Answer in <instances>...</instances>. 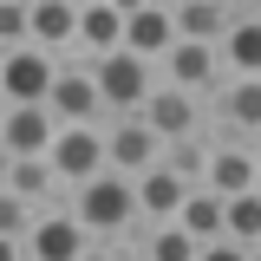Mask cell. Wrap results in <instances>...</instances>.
<instances>
[{
    "mask_svg": "<svg viewBox=\"0 0 261 261\" xmlns=\"http://www.w3.org/2000/svg\"><path fill=\"white\" fill-rule=\"evenodd\" d=\"M72 216L85 222V235L92 242H144L150 228H144V209H137V183L130 176H118V170H105L98 183H85V190H72Z\"/></svg>",
    "mask_w": 261,
    "mask_h": 261,
    "instance_id": "6da1fadb",
    "label": "cell"
},
{
    "mask_svg": "<svg viewBox=\"0 0 261 261\" xmlns=\"http://www.w3.org/2000/svg\"><path fill=\"white\" fill-rule=\"evenodd\" d=\"M92 79H98V92H105V118H111V124H118V118H144V105H150L157 85H163V72H157L150 59H137V53H111V59H98Z\"/></svg>",
    "mask_w": 261,
    "mask_h": 261,
    "instance_id": "7a4b0ae2",
    "label": "cell"
},
{
    "mask_svg": "<svg viewBox=\"0 0 261 261\" xmlns=\"http://www.w3.org/2000/svg\"><path fill=\"white\" fill-rule=\"evenodd\" d=\"M209 137L216 144H261V79H228L209 98Z\"/></svg>",
    "mask_w": 261,
    "mask_h": 261,
    "instance_id": "3957f363",
    "label": "cell"
},
{
    "mask_svg": "<svg viewBox=\"0 0 261 261\" xmlns=\"http://www.w3.org/2000/svg\"><path fill=\"white\" fill-rule=\"evenodd\" d=\"M27 255L33 261H85L92 255V235H85V222L72 216V196L39 209V222H33V235H27Z\"/></svg>",
    "mask_w": 261,
    "mask_h": 261,
    "instance_id": "277c9868",
    "label": "cell"
},
{
    "mask_svg": "<svg viewBox=\"0 0 261 261\" xmlns=\"http://www.w3.org/2000/svg\"><path fill=\"white\" fill-rule=\"evenodd\" d=\"M53 170H59V190H85L111 170V150H105V124H79V130H59L53 144Z\"/></svg>",
    "mask_w": 261,
    "mask_h": 261,
    "instance_id": "5b68a950",
    "label": "cell"
},
{
    "mask_svg": "<svg viewBox=\"0 0 261 261\" xmlns=\"http://www.w3.org/2000/svg\"><path fill=\"white\" fill-rule=\"evenodd\" d=\"M59 72H65V59L39 53V46H20V53L0 59V92H7V105H46Z\"/></svg>",
    "mask_w": 261,
    "mask_h": 261,
    "instance_id": "8992f818",
    "label": "cell"
},
{
    "mask_svg": "<svg viewBox=\"0 0 261 261\" xmlns=\"http://www.w3.org/2000/svg\"><path fill=\"white\" fill-rule=\"evenodd\" d=\"M124 20H130V7H118V0H85L79 7V53L65 65H98L111 53H124Z\"/></svg>",
    "mask_w": 261,
    "mask_h": 261,
    "instance_id": "52a82bcc",
    "label": "cell"
},
{
    "mask_svg": "<svg viewBox=\"0 0 261 261\" xmlns=\"http://www.w3.org/2000/svg\"><path fill=\"white\" fill-rule=\"evenodd\" d=\"M46 111L59 118V130L111 124V118H105V92H98L92 65H65V72H59V85H53V98H46Z\"/></svg>",
    "mask_w": 261,
    "mask_h": 261,
    "instance_id": "ba28073f",
    "label": "cell"
},
{
    "mask_svg": "<svg viewBox=\"0 0 261 261\" xmlns=\"http://www.w3.org/2000/svg\"><path fill=\"white\" fill-rule=\"evenodd\" d=\"M105 150H111V170L137 183V176H150V170L163 163V150H170V144H163L144 118H118V124H105Z\"/></svg>",
    "mask_w": 261,
    "mask_h": 261,
    "instance_id": "9c48e42d",
    "label": "cell"
},
{
    "mask_svg": "<svg viewBox=\"0 0 261 261\" xmlns=\"http://www.w3.org/2000/svg\"><path fill=\"white\" fill-rule=\"evenodd\" d=\"M53 144H59V118L46 105H7V118H0V150H7V163L53 157Z\"/></svg>",
    "mask_w": 261,
    "mask_h": 261,
    "instance_id": "30bf717a",
    "label": "cell"
},
{
    "mask_svg": "<svg viewBox=\"0 0 261 261\" xmlns=\"http://www.w3.org/2000/svg\"><path fill=\"white\" fill-rule=\"evenodd\" d=\"M163 85H176V92H196V98H216L228 85L222 72V46H190V39H176V53L157 65Z\"/></svg>",
    "mask_w": 261,
    "mask_h": 261,
    "instance_id": "8fae6325",
    "label": "cell"
},
{
    "mask_svg": "<svg viewBox=\"0 0 261 261\" xmlns=\"http://www.w3.org/2000/svg\"><path fill=\"white\" fill-rule=\"evenodd\" d=\"M144 124L157 130L163 144H183V137H202L209 130V105L196 92H176V85H157V98L144 105Z\"/></svg>",
    "mask_w": 261,
    "mask_h": 261,
    "instance_id": "7c38bea8",
    "label": "cell"
},
{
    "mask_svg": "<svg viewBox=\"0 0 261 261\" xmlns=\"http://www.w3.org/2000/svg\"><path fill=\"white\" fill-rule=\"evenodd\" d=\"M124 53L163 65L170 53H176V7H163V0H137L130 20H124Z\"/></svg>",
    "mask_w": 261,
    "mask_h": 261,
    "instance_id": "4fadbf2b",
    "label": "cell"
},
{
    "mask_svg": "<svg viewBox=\"0 0 261 261\" xmlns=\"http://www.w3.org/2000/svg\"><path fill=\"white\" fill-rule=\"evenodd\" d=\"M196 196V183H183L170 163H157L150 176H137V209H144V228H170L183 216V202Z\"/></svg>",
    "mask_w": 261,
    "mask_h": 261,
    "instance_id": "5bb4252c",
    "label": "cell"
},
{
    "mask_svg": "<svg viewBox=\"0 0 261 261\" xmlns=\"http://www.w3.org/2000/svg\"><path fill=\"white\" fill-rule=\"evenodd\" d=\"M261 176V150H248V144H216V157H209V183L202 190H216L222 202H235V196H248Z\"/></svg>",
    "mask_w": 261,
    "mask_h": 261,
    "instance_id": "9a60e30c",
    "label": "cell"
},
{
    "mask_svg": "<svg viewBox=\"0 0 261 261\" xmlns=\"http://www.w3.org/2000/svg\"><path fill=\"white\" fill-rule=\"evenodd\" d=\"M33 46L53 59H72L79 53V7L72 0H33Z\"/></svg>",
    "mask_w": 261,
    "mask_h": 261,
    "instance_id": "2e32d148",
    "label": "cell"
},
{
    "mask_svg": "<svg viewBox=\"0 0 261 261\" xmlns=\"http://www.w3.org/2000/svg\"><path fill=\"white\" fill-rule=\"evenodd\" d=\"M222 72L228 79H261V7H235V27L222 39Z\"/></svg>",
    "mask_w": 261,
    "mask_h": 261,
    "instance_id": "e0dca14e",
    "label": "cell"
},
{
    "mask_svg": "<svg viewBox=\"0 0 261 261\" xmlns=\"http://www.w3.org/2000/svg\"><path fill=\"white\" fill-rule=\"evenodd\" d=\"M228 27H235V7H222V0H183L176 7V39H190V46H222Z\"/></svg>",
    "mask_w": 261,
    "mask_h": 261,
    "instance_id": "ac0fdd59",
    "label": "cell"
},
{
    "mask_svg": "<svg viewBox=\"0 0 261 261\" xmlns=\"http://www.w3.org/2000/svg\"><path fill=\"white\" fill-rule=\"evenodd\" d=\"M0 190H13V196H27V202H65L72 190H59V170H53V157H20V163H7V183Z\"/></svg>",
    "mask_w": 261,
    "mask_h": 261,
    "instance_id": "d6986e66",
    "label": "cell"
},
{
    "mask_svg": "<svg viewBox=\"0 0 261 261\" xmlns=\"http://www.w3.org/2000/svg\"><path fill=\"white\" fill-rule=\"evenodd\" d=\"M176 222L190 228L202 248H209V242H228V202H222L216 190H196L190 202H183V216H176Z\"/></svg>",
    "mask_w": 261,
    "mask_h": 261,
    "instance_id": "ffe728a7",
    "label": "cell"
},
{
    "mask_svg": "<svg viewBox=\"0 0 261 261\" xmlns=\"http://www.w3.org/2000/svg\"><path fill=\"white\" fill-rule=\"evenodd\" d=\"M209 157H216V137H209V130H202V137H183V144L163 150V163H170L183 183H196V190L209 183Z\"/></svg>",
    "mask_w": 261,
    "mask_h": 261,
    "instance_id": "44dd1931",
    "label": "cell"
},
{
    "mask_svg": "<svg viewBox=\"0 0 261 261\" xmlns=\"http://www.w3.org/2000/svg\"><path fill=\"white\" fill-rule=\"evenodd\" d=\"M144 255H150V261H196L202 242H196L183 222H170V228H150V235H144Z\"/></svg>",
    "mask_w": 261,
    "mask_h": 261,
    "instance_id": "7402d4cb",
    "label": "cell"
},
{
    "mask_svg": "<svg viewBox=\"0 0 261 261\" xmlns=\"http://www.w3.org/2000/svg\"><path fill=\"white\" fill-rule=\"evenodd\" d=\"M228 242H242V248H255V255H261V196H255V190L228 202Z\"/></svg>",
    "mask_w": 261,
    "mask_h": 261,
    "instance_id": "603a6c76",
    "label": "cell"
},
{
    "mask_svg": "<svg viewBox=\"0 0 261 261\" xmlns=\"http://www.w3.org/2000/svg\"><path fill=\"white\" fill-rule=\"evenodd\" d=\"M33 222H39V202H27V196L0 190V242H27Z\"/></svg>",
    "mask_w": 261,
    "mask_h": 261,
    "instance_id": "cb8c5ba5",
    "label": "cell"
},
{
    "mask_svg": "<svg viewBox=\"0 0 261 261\" xmlns=\"http://www.w3.org/2000/svg\"><path fill=\"white\" fill-rule=\"evenodd\" d=\"M196 261H261V255H255V248H242V242H209Z\"/></svg>",
    "mask_w": 261,
    "mask_h": 261,
    "instance_id": "d4e9b609",
    "label": "cell"
},
{
    "mask_svg": "<svg viewBox=\"0 0 261 261\" xmlns=\"http://www.w3.org/2000/svg\"><path fill=\"white\" fill-rule=\"evenodd\" d=\"M92 261H150V255H144V242H111V248H98Z\"/></svg>",
    "mask_w": 261,
    "mask_h": 261,
    "instance_id": "484cf974",
    "label": "cell"
},
{
    "mask_svg": "<svg viewBox=\"0 0 261 261\" xmlns=\"http://www.w3.org/2000/svg\"><path fill=\"white\" fill-rule=\"evenodd\" d=\"M255 196H261V176H255Z\"/></svg>",
    "mask_w": 261,
    "mask_h": 261,
    "instance_id": "4316f807",
    "label": "cell"
}]
</instances>
